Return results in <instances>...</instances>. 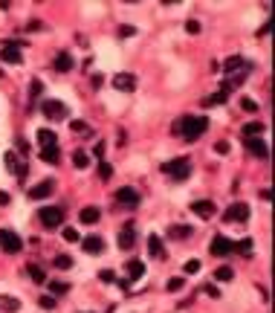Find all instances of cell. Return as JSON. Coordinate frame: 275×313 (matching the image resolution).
I'll list each match as a JSON object with an SVG mask.
<instances>
[{
	"mask_svg": "<svg viewBox=\"0 0 275 313\" xmlns=\"http://www.w3.org/2000/svg\"><path fill=\"white\" fill-rule=\"evenodd\" d=\"M209 128L203 116H188V119H180L177 125H174V134H183L188 142H194L197 136H203V131Z\"/></svg>",
	"mask_w": 275,
	"mask_h": 313,
	"instance_id": "cell-1",
	"label": "cell"
},
{
	"mask_svg": "<svg viewBox=\"0 0 275 313\" xmlns=\"http://www.w3.org/2000/svg\"><path fill=\"white\" fill-rule=\"evenodd\" d=\"M162 174H168L174 180H186L191 174V160L188 157H177V160H168L162 162Z\"/></svg>",
	"mask_w": 275,
	"mask_h": 313,
	"instance_id": "cell-2",
	"label": "cell"
},
{
	"mask_svg": "<svg viewBox=\"0 0 275 313\" xmlns=\"http://www.w3.org/2000/svg\"><path fill=\"white\" fill-rule=\"evenodd\" d=\"M38 221H41L44 229H58L61 221H64V212L58 209V206H44V209L38 212Z\"/></svg>",
	"mask_w": 275,
	"mask_h": 313,
	"instance_id": "cell-3",
	"label": "cell"
},
{
	"mask_svg": "<svg viewBox=\"0 0 275 313\" xmlns=\"http://www.w3.org/2000/svg\"><path fill=\"white\" fill-rule=\"evenodd\" d=\"M223 221H226V224H246V221H249V206L243 203V200L232 203L229 209L223 212Z\"/></svg>",
	"mask_w": 275,
	"mask_h": 313,
	"instance_id": "cell-4",
	"label": "cell"
},
{
	"mask_svg": "<svg viewBox=\"0 0 275 313\" xmlns=\"http://www.w3.org/2000/svg\"><path fill=\"white\" fill-rule=\"evenodd\" d=\"M20 247H23V241H20L15 232H9V229H0V250L3 252H20Z\"/></svg>",
	"mask_w": 275,
	"mask_h": 313,
	"instance_id": "cell-5",
	"label": "cell"
},
{
	"mask_svg": "<svg viewBox=\"0 0 275 313\" xmlns=\"http://www.w3.org/2000/svg\"><path fill=\"white\" fill-rule=\"evenodd\" d=\"M116 241H119V247L122 250H131L133 244H136V229H133V224L128 221V224L119 229V235H116Z\"/></svg>",
	"mask_w": 275,
	"mask_h": 313,
	"instance_id": "cell-6",
	"label": "cell"
},
{
	"mask_svg": "<svg viewBox=\"0 0 275 313\" xmlns=\"http://www.w3.org/2000/svg\"><path fill=\"white\" fill-rule=\"evenodd\" d=\"M113 87L124 90V93H133V90H136V76H133V73H116L113 76Z\"/></svg>",
	"mask_w": 275,
	"mask_h": 313,
	"instance_id": "cell-7",
	"label": "cell"
},
{
	"mask_svg": "<svg viewBox=\"0 0 275 313\" xmlns=\"http://www.w3.org/2000/svg\"><path fill=\"white\" fill-rule=\"evenodd\" d=\"M44 116L46 119H64V116H67V105H64V102H58V99L44 102Z\"/></svg>",
	"mask_w": 275,
	"mask_h": 313,
	"instance_id": "cell-8",
	"label": "cell"
},
{
	"mask_svg": "<svg viewBox=\"0 0 275 313\" xmlns=\"http://www.w3.org/2000/svg\"><path fill=\"white\" fill-rule=\"evenodd\" d=\"M232 244H235V241H229V238H223V235H217V238L212 241V247H209V252H212V255H217V258H223V255H229V252H235V250H232Z\"/></svg>",
	"mask_w": 275,
	"mask_h": 313,
	"instance_id": "cell-9",
	"label": "cell"
},
{
	"mask_svg": "<svg viewBox=\"0 0 275 313\" xmlns=\"http://www.w3.org/2000/svg\"><path fill=\"white\" fill-rule=\"evenodd\" d=\"M3 162H6V168H9L15 177H23V174H27V162H20L18 157H15V151L3 154Z\"/></svg>",
	"mask_w": 275,
	"mask_h": 313,
	"instance_id": "cell-10",
	"label": "cell"
},
{
	"mask_svg": "<svg viewBox=\"0 0 275 313\" xmlns=\"http://www.w3.org/2000/svg\"><path fill=\"white\" fill-rule=\"evenodd\" d=\"M191 212H194V215H200V218H209V221H212V218L217 215V206H214L212 200H194V203H191Z\"/></svg>",
	"mask_w": 275,
	"mask_h": 313,
	"instance_id": "cell-11",
	"label": "cell"
},
{
	"mask_svg": "<svg viewBox=\"0 0 275 313\" xmlns=\"http://www.w3.org/2000/svg\"><path fill=\"white\" fill-rule=\"evenodd\" d=\"M55 191V180H44V183H38V186L29 188V197L32 200H44V197H49Z\"/></svg>",
	"mask_w": 275,
	"mask_h": 313,
	"instance_id": "cell-12",
	"label": "cell"
},
{
	"mask_svg": "<svg viewBox=\"0 0 275 313\" xmlns=\"http://www.w3.org/2000/svg\"><path fill=\"white\" fill-rule=\"evenodd\" d=\"M116 200H119L122 206H128V209H133V206L139 203V195H136V188L124 186V188H119V191H116Z\"/></svg>",
	"mask_w": 275,
	"mask_h": 313,
	"instance_id": "cell-13",
	"label": "cell"
},
{
	"mask_svg": "<svg viewBox=\"0 0 275 313\" xmlns=\"http://www.w3.org/2000/svg\"><path fill=\"white\" fill-rule=\"evenodd\" d=\"M98 218H102V209L98 206H84L79 212V221L84 226H93V224H98Z\"/></svg>",
	"mask_w": 275,
	"mask_h": 313,
	"instance_id": "cell-14",
	"label": "cell"
},
{
	"mask_svg": "<svg viewBox=\"0 0 275 313\" xmlns=\"http://www.w3.org/2000/svg\"><path fill=\"white\" fill-rule=\"evenodd\" d=\"M226 73H235V70H243V73H249L252 70V64L246 61V58H240V55H235V58H226V61L220 64Z\"/></svg>",
	"mask_w": 275,
	"mask_h": 313,
	"instance_id": "cell-15",
	"label": "cell"
},
{
	"mask_svg": "<svg viewBox=\"0 0 275 313\" xmlns=\"http://www.w3.org/2000/svg\"><path fill=\"white\" fill-rule=\"evenodd\" d=\"M81 247H84V252H87V255H102V252H105V241H102V238H96V235L84 238V241H81Z\"/></svg>",
	"mask_w": 275,
	"mask_h": 313,
	"instance_id": "cell-16",
	"label": "cell"
},
{
	"mask_svg": "<svg viewBox=\"0 0 275 313\" xmlns=\"http://www.w3.org/2000/svg\"><path fill=\"white\" fill-rule=\"evenodd\" d=\"M246 148L252 157H261V160H266V154H269V148H266V142L258 136V139H246Z\"/></svg>",
	"mask_w": 275,
	"mask_h": 313,
	"instance_id": "cell-17",
	"label": "cell"
},
{
	"mask_svg": "<svg viewBox=\"0 0 275 313\" xmlns=\"http://www.w3.org/2000/svg\"><path fill=\"white\" fill-rule=\"evenodd\" d=\"M124 267H128V281H136V278H142V276H145V264H142L139 258L128 261Z\"/></svg>",
	"mask_w": 275,
	"mask_h": 313,
	"instance_id": "cell-18",
	"label": "cell"
},
{
	"mask_svg": "<svg viewBox=\"0 0 275 313\" xmlns=\"http://www.w3.org/2000/svg\"><path fill=\"white\" fill-rule=\"evenodd\" d=\"M38 142L44 145V148H53V145L58 142V136H55V131H46V128H41V131H38Z\"/></svg>",
	"mask_w": 275,
	"mask_h": 313,
	"instance_id": "cell-19",
	"label": "cell"
},
{
	"mask_svg": "<svg viewBox=\"0 0 275 313\" xmlns=\"http://www.w3.org/2000/svg\"><path fill=\"white\" fill-rule=\"evenodd\" d=\"M27 273H29V278H32L35 284H44V281H46V270H44V267H38V264H29Z\"/></svg>",
	"mask_w": 275,
	"mask_h": 313,
	"instance_id": "cell-20",
	"label": "cell"
},
{
	"mask_svg": "<svg viewBox=\"0 0 275 313\" xmlns=\"http://www.w3.org/2000/svg\"><path fill=\"white\" fill-rule=\"evenodd\" d=\"M0 310L18 313V310H20V302L15 299V296H0Z\"/></svg>",
	"mask_w": 275,
	"mask_h": 313,
	"instance_id": "cell-21",
	"label": "cell"
},
{
	"mask_svg": "<svg viewBox=\"0 0 275 313\" xmlns=\"http://www.w3.org/2000/svg\"><path fill=\"white\" fill-rule=\"evenodd\" d=\"M264 134V122H249V125H243V136L246 139H255V136Z\"/></svg>",
	"mask_w": 275,
	"mask_h": 313,
	"instance_id": "cell-22",
	"label": "cell"
},
{
	"mask_svg": "<svg viewBox=\"0 0 275 313\" xmlns=\"http://www.w3.org/2000/svg\"><path fill=\"white\" fill-rule=\"evenodd\" d=\"M148 252H151L154 258H162V241H160V235H148Z\"/></svg>",
	"mask_w": 275,
	"mask_h": 313,
	"instance_id": "cell-23",
	"label": "cell"
},
{
	"mask_svg": "<svg viewBox=\"0 0 275 313\" xmlns=\"http://www.w3.org/2000/svg\"><path fill=\"white\" fill-rule=\"evenodd\" d=\"M55 70L58 73H70L72 70V55H67V53L58 55V58H55Z\"/></svg>",
	"mask_w": 275,
	"mask_h": 313,
	"instance_id": "cell-24",
	"label": "cell"
},
{
	"mask_svg": "<svg viewBox=\"0 0 275 313\" xmlns=\"http://www.w3.org/2000/svg\"><path fill=\"white\" fill-rule=\"evenodd\" d=\"M0 58L6 64H20V53L15 50V46H3V53H0Z\"/></svg>",
	"mask_w": 275,
	"mask_h": 313,
	"instance_id": "cell-25",
	"label": "cell"
},
{
	"mask_svg": "<svg viewBox=\"0 0 275 313\" xmlns=\"http://www.w3.org/2000/svg\"><path fill=\"white\" fill-rule=\"evenodd\" d=\"M41 160L44 162H49V165H58V160H61V154H58V148H44V151H41Z\"/></svg>",
	"mask_w": 275,
	"mask_h": 313,
	"instance_id": "cell-26",
	"label": "cell"
},
{
	"mask_svg": "<svg viewBox=\"0 0 275 313\" xmlns=\"http://www.w3.org/2000/svg\"><path fill=\"white\" fill-rule=\"evenodd\" d=\"M191 235H194L191 226H171L168 229V238H191Z\"/></svg>",
	"mask_w": 275,
	"mask_h": 313,
	"instance_id": "cell-27",
	"label": "cell"
},
{
	"mask_svg": "<svg viewBox=\"0 0 275 313\" xmlns=\"http://www.w3.org/2000/svg\"><path fill=\"white\" fill-rule=\"evenodd\" d=\"M72 165H76V168H87L90 165V154L87 151H72Z\"/></svg>",
	"mask_w": 275,
	"mask_h": 313,
	"instance_id": "cell-28",
	"label": "cell"
},
{
	"mask_svg": "<svg viewBox=\"0 0 275 313\" xmlns=\"http://www.w3.org/2000/svg\"><path fill=\"white\" fill-rule=\"evenodd\" d=\"M223 102H226V93H220V90H217L214 96H206L203 99V108H217V105H223Z\"/></svg>",
	"mask_w": 275,
	"mask_h": 313,
	"instance_id": "cell-29",
	"label": "cell"
},
{
	"mask_svg": "<svg viewBox=\"0 0 275 313\" xmlns=\"http://www.w3.org/2000/svg\"><path fill=\"white\" fill-rule=\"evenodd\" d=\"M214 278H217V281H232V278H235V270L232 267H217L214 270Z\"/></svg>",
	"mask_w": 275,
	"mask_h": 313,
	"instance_id": "cell-30",
	"label": "cell"
},
{
	"mask_svg": "<svg viewBox=\"0 0 275 313\" xmlns=\"http://www.w3.org/2000/svg\"><path fill=\"white\" fill-rule=\"evenodd\" d=\"M53 267L55 270H72V258H70V255H55Z\"/></svg>",
	"mask_w": 275,
	"mask_h": 313,
	"instance_id": "cell-31",
	"label": "cell"
},
{
	"mask_svg": "<svg viewBox=\"0 0 275 313\" xmlns=\"http://www.w3.org/2000/svg\"><path fill=\"white\" fill-rule=\"evenodd\" d=\"M98 177L110 180V177H113V165H110V162H98Z\"/></svg>",
	"mask_w": 275,
	"mask_h": 313,
	"instance_id": "cell-32",
	"label": "cell"
},
{
	"mask_svg": "<svg viewBox=\"0 0 275 313\" xmlns=\"http://www.w3.org/2000/svg\"><path fill=\"white\" fill-rule=\"evenodd\" d=\"M240 108H243V110H246V113H255V110L258 108H261V105H258V102H255V99H240Z\"/></svg>",
	"mask_w": 275,
	"mask_h": 313,
	"instance_id": "cell-33",
	"label": "cell"
},
{
	"mask_svg": "<svg viewBox=\"0 0 275 313\" xmlns=\"http://www.w3.org/2000/svg\"><path fill=\"white\" fill-rule=\"evenodd\" d=\"M183 270H186V276H194V273H200V261H197V258L186 261V264H183Z\"/></svg>",
	"mask_w": 275,
	"mask_h": 313,
	"instance_id": "cell-34",
	"label": "cell"
},
{
	"mask_svg": "<svg viewBox=\"0 0 275 313\" xmlns=\"http://www.w3.org/2000/svg\"><path fill=\"white\" fill-rule=\"evenodd\" d=\"M49 290H53L55 296H64L67 290H70V284H64V281H49Z\"/></svg>",
	"mask_w": 275,
	"mask_h": 313,
	"instance_id": "cell-35",
	"label": "cell"
},
{
	"mask_svg": "<svg viewBox=\"0 0 275 313\" xmlns=\"http://www.w3.org/2000/svg\"><path fill=\"white\" fill-rule=\"evenodd\" d=\"M64 241L76 244L79 241V229H76V226H64Z\"/></svg>",
	"mask_w": 275,
	"mask_h": 313,
	"instance_id": "cell-36",
	"label": "cell"
},
{
	"mask_svg": "<svg viewBox=\"0 0 275 313\" xmlns=\"http://www.w3.org/2000/svg\"><path fill=\"white\" fill-rule=\"evenodd\" d=\"M72 134H90V125L81 122V119H76V122H72Z\"/></svg>",
	"mask_w": 275,
	"mask_h": 313,
	"instance_id": "cell-37",
	"label": "cell"
},
{
	"mask_svg": "<svg viewBox=\"0 0 275 313\" xmlns=\"http://www.w3.org/2000/svg\"><path fill=\"white\" fill-rule=\"evenodd\" d=\"M232 250H240V252H252V241H249V238H243V241L232 244Z\"/></svg>",
	"mask_w": 275,
	"mask_h": 313,
	"instance_id": "cell-38",
	"label": "cell"
},
{
	"mask_svg": "<svg viewBox=\"0 0 275 313\" xmlns=\"http://www.w3.org/2000/svg\"><path fill=\"white\" fill-rule=\"evenodd\" d=\"M133 35H136V27H128V23L119 27V38H133Z\"/></svg>",
	"mask_w": 275,
	"mask_h": 313,
	"instance_id": "cell-39",
	"label": "cell"
},
{
	"mask_svg": "<svg viewBox=\"0 0 275 313\" xmlns=\"http://www.w3.org/2000/svg\"><path fill=\"white\" fill-rule=\"evenodd\" d=\"M41 307H44V310H53L55 299H53V296H41Z\"/></svg>",
	"mask_w": 275,
	"mask_h": 313,
	"instance_id": "cell-40",
	"label": "cell"
},
{
	"mask_svg": "<svg viewBox=\"0 0 275 313\" xmlns=\"http://www.w3.org/2000/svg\"><path fill=\"white\" fill-rule=\"evenodd\" d=\"M186 32L197 35V32H200V23H197V20H186Z\"/></svg>",
	"mask_w": 275,
	"mask_h": 313,
	"instance_id": "cell-41",
	"label": "cell"
},
{
	"mask_svg": "<svg viewBox=\"0 0 275 313\" xmlns=\"http://www.w3.org/2000/svg\"><path fill=\"white\" fill-rule=\"evenodd\" d=\"M98 278H102V281H113L116 273H113V270H102V276H98Z\"/></svg>",
	"mask_w": 275,
	"mask_h": 313,
	"instance_id": "cell-42",
	"label": "cell"
},
{
	"mask_svg": "<svg viewBox=\"0 0 275 313\" xmlns=\"http://www.w3.org/2000/svg\"><path fill=\"white\" fill-rule=\"evenodd\" d=\"M214 151L220 154V157H223V154H229V142H217V145H214Z\"/></svg>",
	"mask_w": 275,
	"mask_h": 313,
	"instance_id": "cell-43",
	"label": "cell"
},
{
	"mask_svg": "<svg viewBox=\"0 0 275 313\" xmlns=\"http://www.w3.org/2000/svg\"><path fill=\"white\" fill-rule=\"evenodd\" d=\"M203 290H206V293H209V296H212V299H217V296H220V290H217V287H214V284H206Z\"/></svg>",
	"mask_w": 275,
	"mask_h": 313,
	"instance_id": "cell-44",
	"label": "cell"
},
{
	"mask_svg": "<svg viewBox=\"0 0 275 313\" xmlns=\"http://www.w3.org/2000/svg\"><path fill=\"white\" fill-rule=\"evenodd\" d=\"M41 90H44V84H41V81H32V96H41Z\"/></svg>",
	"mask_w": 275,
	"mask_h": 313,
	"instance_id": "cell-45",
	"label": "cell"
},
{
	"mask_svg": "<svg viewBox=\"0 0 275 313\" xmlns=\"http://www.w3.org/2000/svg\"><path fill=\"white\" fill-rule=\"evenodd\" d=\"M183 287V278H171L168 281V290H180Z\"/></svg>",
	"mask_w": 275,
	"mask_h": 313,
	"instance_id": "cell-46",
	"label": "cell"
},
{
	"mask_svg": "<svg viewBox=\"0 0 275 313\" xmlns=\"http://www.w3.org/2000/svg\"><path fill=\"white\" fill-rule=\"evenodd\" d=\"M18 148H20V154H23V157L29 154V142H23V139H18Z\"/></svg>",
	"mask_w": 275,
	"mask_h": 313,
	"instance_id": "cell-47",
	"label": "cell"
},
{
	"mask_svg": "<svg viewBox=\"0 0 275 313\" xmlns=\"http://www.w3.org/2000/svg\"><path fill=\"white\" fill-rule=\"evenodd\" d=\"M119 290H124V293H131V281H128V278H122V281H119Z\"/></svg>",
	"mask_w": 275,
	"mask_h": 313,
	"instance_id": "cell-48",
	"label": "cell"
},
{
	"mask_svg": "<svg viewBox=\"0 0 275 313\" xmlns=\"http://www.w3.org/2000/svg\"><path fill=\"white\" fill-rule=\"evenodd\" d=\"M9 203V195H6V191H0V206H6Z\"/></svg>",
	"mask_w": 275,
	"mask_h": 313,
	"instance_id": "cell-49",
	"label": "cell"
}]
</instances>
